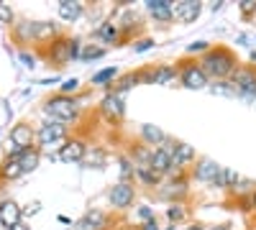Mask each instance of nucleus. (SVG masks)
Listing matches in <instances>:
<instances>
[{
	"mask_svg": "<svg viewBox=\"0 0 256 230\" xmlns=\"http://www.w3.org/2000/svg\"><path fill=\"white\" fill-rule=\"evenodd\" d=\"M200 69L208 77H216V79L233 77V74H236V69H238V59L233 56L228 49L216 46V49H208V54L200 59Z\"/></svg>",
	"mask_w": 256,
	"mask_h": 230,
	"instance_id": "obj_1",
	"label": "nucleus"
},
{
	"mask_svg": "<svg viewBox=\"0 0 256 230\" xmlns=\"http://www.w3.org/2000/svg\"><path fill=\"white\" fill-rule=\"evenodd\" d=\"M44 113L52 120L64 123V120H74L80 115V105H77L72 97H67V95H56V97H49L44 102Z\"/></svg>",
	"mask_w": 256,
	"mask_h": 230,
	"instance_id": "obj_2",
	"label": "nucleus"
},
{
	"mask_svg": "<svg viewBox=\"0 0 256 230\" xmlns=\"http://www.w3.org/2000/svg\"><path fill=\"white\" fill-rule=\"evenodd\" d=\"M59 31L56 23H52V20H24V23H16V33L18 38H34V41H41L46 36H54Z\"/></svg>",
	"mask_w": 256,
	"mask_h": 230,
	"instance_id": "obj_3",
	"label": "nucleus"
},
{
	"mask_svg": "<svg viewBox=\"0 0 256 230\" xmlns=\"http://www.w3.org/2000/svg\"><path fill=\"white\" fill-rule=\"evenodd\" d=\"M36 138L44 149H54V146H59L67 138V128H64V123H59V120H46V123L38 125Z\"/></svg>",
	"mask_w": 256,
	"mask_h": 230,
	"instance_id": "obj_4",
	"label": "nucleus"
},
{
	"mask_svg": "<svg viewBox=\"0 0 256 230\" xmlns=\"http://www.w3.org/2000/svg\"><path fill=\"white\" fill-rule=\"evenodd\" d=\"M195 179L210 187H223V166L216 164L212 159H200L195 166Z\"/></svg>",
	"mask_w": 256,
	"mask_h": 230,
	"instance_id": "obj_5",
	"label": "nucleus"
},
{
	"mask_svg": "<svg viewBox=\"0 0 256 230\" xmlns=\"http://www.w3.org/2000/svg\"><path fill=\"white\" fill-rule=\"evenodd\" d=\"M82 54V49H80V41L77 38H62V41H56V44L52 46V59L56 61L59 67H64V64H70L72 59H77Z\"/></svg>",
	"mask_w": 256,
	"mask_h": 230,
	"instance_id": "obj_6",
	"label": "nucleus"
},
{
	"mask_svg": "<svg viewBox=\"0 0 256 230\" xmlns=\"http://www.w3.org/2000/svg\"><path fill=\"white\" fill-rule=\"evenodd\" d=\"M230 85H233V92H238L241 97H256V72L236 69Z\"/></svg>",
	"mask_w": 256,
	"mask_h": 230,
	"instance_id": "obj_7",
	"label": "nucleus"
},
{
	"mask_svg": "<svg viewBox=\"0 0 256 230\" xmlns=\"http://www.w3.org/2000/svg\"><path fill=\"white\" fill-rule=\"evenodd\" d=\"M180 77H182V85L187 90H202V87H208V74L200 69V64H187L180 72Z\"/></svg>",
	"mask_w": 256,
	"mask_h": 230,
	"instance_id": "obj_8",
	"label": "nucleus"
},
{
	"mask_svg": "<svg viewBox=\"0 0 256 230\" xmlns=\"http://www.w3.org/2000/svg\"><path fill=\"white\" fill-rule=\"evenodd\" d=\"M31 141H34L31 125L20 123V125H13V128H10V146H13L10 151H26V149H34Z\"/></svg>",
	"mask_w": 256,
	"mask_h": 230,
	"instance_id": "obj_9",
	"label": "nucleus"
},
{
	"mask_svg": "<svg viewBox=\"0 0 256 230\" xmlns=\"http://www.w3.org/2000/svg\"><path fill=\"white\" fill-rule=\"evenodd\" d=\"M108 200H110L113 207H118V210H126V207L134 202V187L128 184V182H118L116 187H110Z\"/></svg>",
	"mask_w": 256,
	"mask_h": 230,
	"instance_id": "obj_10",
	"label": "nucleus"
},
{
	"mask_svg": "<svg viewBox=\"0 0 256 230\" xmlns=\"http://www.w3.org/2000/svg\"><path fill=\"white\" fill-rule=\"evenodd\" d=\"M192 161H195V149L187 146V143L174 141V146H172V172H182Z\"/></svg>",
	"mask_w": 256,
	"mask_h": 230,
	"instance_id": "obj_11",
	"label": "nucleus"
},
{
	"mask_svg": "<svg viewBox=\"0 0 256 230\" xmlns=\"http://www.w3.org/2000/svg\"><path fill=\"white\" fill-rule=\"evenodd\" d=\"M146 10H148V15H152L154 20H159V23H169V20L174 18L172 0H148Z\"/></svg>",
	"mask_w": 256,
	"mask_h": 230,
	"instance_id": "obj_12",
	"label": "nucleus"
},
{
	"mask_svg": "<svg viewBox=\"0 0 256 230\" xmlns=\"http://www.w3.org/2000/svg\"><path fill=\"white\" fill-rule=\"evenodd\" d=\"M177 79V69L169 67V64H162L152 72H144V82H152V85H162V87H169L172 82Z\"/></svg>",
	"mask_w": 256,
	"mask_h": 230,
	"instance_id": "obj_13",
	"label": "nucleus"
},
{
	"mask_svg": "<svg viewBox=\"0 0 256 230\" xmlns=\"http://www.w3.org/2000/svg\"><path fill=\"white\" fill-rule=\"evenodd\" d=\"M202 10V3H198V0H182V3L174 5V20H180V23H192Z\"/></svg>",
	"mask_w": 256,
	"mask_h": 230,
	"instance_id": "obj_14",
	"label": "nucleus"
},
{
	"mask_svg": "<svg viewBox=\"0 0 256 230\" xmlns=\"http://www.w3.org/2000/svg\"><path fill=\"white\" fill-rule=\"evenodd\" d=\"M8 156L18 161V166H20V172H24V174L34 172L36 166H38V159H41L38 149H26V151H8Z\"/></svg>",
	"mask_w": 256,
	"mask_h": 230,
	"instance_id": "obj_15",
	"label": "nucleus"
},
{
	"mask_svg": "<svg viewBox=\"0 0 256 230\" xmlns=\"http://www.w3.org/2000/svg\"><path fill=\"white\" fill-rule=\"evenodd\" d=\"M105 223H108V218H105V213L100 210H88L77 223H74V230H102Z\"/></svg>",
	"mask_w": 256,
	"mask_h": 230,
	"instance_id": "obj_16",
	"label": "nucleus"
},
{
	"mask_svg": "<svg viewBox=\"0 0 256 230\" xmlns=\"http://www.w3.org/2000/svg\"><path fill=\"white\" fill-rule=\"evenodd\" d=\"M100 108H102V113L108 115L110 120H118V118H123V113H126V108H123V95L108 92V95L102 97Z\"/></svg>",
	"mask_w": 256,
	"mask_h": 230,
	"instance_id": "obj_17",
	"label": "nucleus"
},
{
	"mask_svg": "<svg viewBox=\"0 0 256 230\" xmlns=\"http://www.w3.org/2000/svg\"><path fill=\"white\" fill-rule=\"evenodd\" d=\"M84 154H88V149H84V143L82 141H67L59 149V159L62 161H67V164H72V161H82L84 159Z\"/></svg>",
	"mask_w": 256,
	"mask_h": 230,
	"instance_id": "obj_18",
	"label": "nucleus"
},
{
	"mask_svg": "<svg viewBox=\"0 0 256 230\" xmlns=\"http://www.w3.org/2000/svg\"><path fill=\"white\" fill-rule=\"evenodd\" d=\"M141 136H144V141L152 146V149H154V146L159 149V146L166 141V133H164L162 128H156V125H152V123H144V125H141Z\"/></svg>",
	"mask_w": 256,
	"mask_h": 230,
	"instance_id": "obj_19",
	"label": "nucleus"
},
{
	"mask_svg": "<svg viewBox=\"0 0 256 230\" xmlns=\"http://www.w3.org/2000/svg\"><path fill=\"white\" fill-rule=\"evenodd\" d=\"M84 13V5L82 3H77V0H62L59 3V18H64V20H77L80 15Z\"/></svg>",
	"mask_w": 256,
	"mask_h": 230,
	"instance_id": "obj_20",
	"label": "nucleus"
},
{
	"mask_svg": "<svg viewBox=\"0 0 256 230\" xmlns=\"http://www.w3.org/2000/svg\"><path fill=\"white\" fill-rule=\"evenodd\" d=\"M138 82H144V72H136V74H126V77H120L116 85H110L113 87V92L116 95H123L126 90H131V87H136Z\"/></svg>",
	"mask_w": 256,
	"mask_h": 230,
	"instance_id": "obj_21",
	"label": "nucleus"
},
{
	"mask_svg": "<svg viewBox=\"0 0 256 230\" xmlns=\"http://www.w3.org/2000/svg\"><path fill=\"white\" fill-rule=\"evenodd\" d=\"M20 215H24V213L18 210L16 202H6V205H3V213H0V220H3L6 228H13V225L20 223Z\"/></svg>",
	"mask_w": 256,
	"mask_h": 230,
	"instance_id": "obj_22",
	"label": "nucleus"
},
{
	"mask_svg": "<svg viewBox=\"0 0 256 230\" xmlns=\"http://www.w3.org/2000/svg\"><path fill=\"white\" fill-rule=\"evenodd\" d=\"M98 36L105 41V44H118V38H120L118 23H113V20H108V23H102V26L98 28Z\"/></svg>",
	"mask_w": 256,
	"mask_h": 230,
	"instance_id": "obj_23",
	"label": "nucleus"
},
{
	"mask_svg": "<svg viewBox=\"0 0 256 230\" xmlns=\"http://www.w3.org/2000/svg\"><path fill=\"white\" fill-rule=\"evenodd\" d=\"M0 177H3V179H18V177H24V172H20V166H18V161H16V159L6 156L3 169H0Z\"/></svg>",
	"mask_w": 256,
	"mask_h": 230,
	"instance_id": "obj_24",
	"label": "nucleus"
},
{
	"mask_svg": "<svg viewBox=\"0 0 256 230\" xmlns=\"http://www.w3.org/2000/svg\"><path fill=\"white\" fill-rule=\"evenodd\" d=\"M105 151L102 149H92V151H88L84 154V159H82V164H88V166H95V169H102L105 166Z\"/></svg>",
	"mask_w": 256,
	"mask_h": 230,
	"instance_id": "obj_25",
	"label": "nucleus"
},
{
	"mask_svg": "<svg viewBox=\"0 0 256 230\" xmlns=\"http://www.w3.org/2000/svg\"><path fill=\"white\" fill-rule=\"evenodd\" d=\"M136 177H138L144 184L154 187V184H159V177H162V174H156L152 166H136Z\"/></svg>",
	"mask_w": 256,
	"mask_h": 230,
	"instance_id": "obj_26",
	"label": "nucleus"
},
{
	"mask_svg": "<svg viewBox=\"0 0 256 230\" xmlns=\"http://www.w3.org/2000/svg\"><path fill=\"white\" fill-rule=\"evenodd\" d=\"M118 77V69L116 67H108V69H100L92 74V85H105V82H110L113 85V79Z\"/></svg>",
	"mask_w": 256,
	"mask_h": 230,
	"instance_id": "obj_27",
	"label": "nucleus"
},
{
	"mask_svg": "<svg viewBox=\"0 0 256 230\" xmlns=\"http://www.w3.org/2000/svg\"><path fill=\"white\" fill-rule=\"evenodd\" d=\"M166 187H169V190H162L164 197H182V195L187 192V187H184V179H182V177H180L177 182H169Z\"/></svg>",
	"mask_w": 256,
	"mask_h": 230,
	"instance_id": "obj_28",
	"label": "nucleus"
},
{
	"mask_svg": "<svg viewBox=\"0 0 256 230\" xmlns=\"http://www.w3.org/2000/svg\"><path fill=\"white\" fill-rule=\"evenodd\" d=\"M100 56H105V49H102V46H84V49H82V54H80V59H84V61H90V59H100Z\"/></svg>",
	"mask_w": 256,
	"mask_h": 230,
	"instance_id": "obj_29",
	"label": "nucleus"
},
{
	"mask_svg": "<svg viewBox=\"0 0 256 230\" xmlns=\"http://www.w3.org/2000/svg\"><path fill=\"white\" fill-rule=\"evenodd\" d=\"M166 218L172 220V223L182 220V218H184V210H182V205H172V207H169V210H166Z\"/></svg>",
	"mask_w": 256,
	"mask_h": 230,
	"instance_id": "obj_30",
	"label": "nucleus"
},
{
	"mask_svg": "<svg viewBox=\"0 0 256 230\" xmlns=\"http://www.w3.org/2000/svg\"><path fill=\"white\" fill-rule=\"evenodd\" d=\"M120 166H123V169H120L123 179H128V177L136 174V166H131V161H128V159H120Z\"/></svg>",
	"mask_w": 256,
	"mask_h": 230,
	"instance_id": "obj_31",
	"label": "nucleus"
},
{
	"mask_svg": "<svg viewBox=\"0 0 256 230\" xmlns=\"http://www.w3.org/2000/svg\"><path fill=\"white\" fill-rule=\"evenodd\" d=\"M148 49H154V38H141L138 44L134 46V51H136V54H141V51H148Z\"/></svg>",
	"mask_w": 256,
	"mask_h": 230,
	"instance_id": "obj_32",
	"label": "nucleus"
},
{
	"mask_svg": "<svg viewBox=\"0 0 256 230\" xmlns=\"http://www.w3.org/2000/svg\"><path fill=\"white\" fill-rule=\"evenodd\" d=\"M18 59L24 61V67H28V69H34V67H36V56H34V54H28V51H20V54H18Z\"/></svg>",
	"mask_w": 256,
	"mask_h": 230,
	"instance_id": "obj_33",
	"label": "nucleus"
},
{
	"mask_svg": "<svg viewBox=\"0 0 256 230\" xmlns=\"http://www.w3.org/2000/svg\"><path fill=\"white\" fill-rule=\"evenodd\" d=\"M241 13H244V15L256 13V3H254V0H244V3H241Z\"/></svg>",
	"mask_w": 256,
	"mask_h": 230,
	"instance_id": "obj_34",
	"label": "nucleus"
},
{
	"mask_svg": "<svg viewBox=\"0 0 256 230\" xmlns=\"http://www.w3.org/2000/svg\"><path fill=\"white\" fill-rule=\"evenodd\" d=\"M77 85H80V82L72 77V79H64V85H62V92H74L77 90Z\"/></svg>",
	"mask_w": 256,
	"mask_h": 230,
	"instance_id": "obj_35",
	"label": "nucleus"
},
{
	"mask_svg": "<svg viewBox=\"0 0 256 230\" xmlns=\"http://www.w3.org/2000/svg\"><path fill=\"white\" fill-rule=\"evenodd\" d=\"M138 218H144L146 223H148V220H154V210H152V207H146V205H144V207H138Z\"/></svg>",
	"mask_w": 256,
	"mask_h": 230,
	"instance_id": "obj_36",
	"label": "nucleus"
},
{
	"mask_svg": "<svg viewBox=\"0 0 256 230\" xmlns=\"http://www.w3.org/2000/svg\"><path fill=\"white\" fill-rule=\"evenodd\" d=\"M208 49V41H195V44H190L187 46V51L190 54H195V51H205Z\"/></svg>",
	"mask_w": 256,
	"mask_h": 230,
	"instance_id": "obj_37",
	"label": "nucleus"
},
{
	"mask_svg": "<svg viewBox=\"0 0 256 230\" xmlns=\"http://www.w3.org/2000/svg\"><path fill=\"white\" fill-rule=\"evenodd\" d=\"M0 20H13V10L3 3H0Z\"/></svg>",
	"mask_w": 256,
	"mask_h": 230,
	"instance_id": "obj_38",
	"label": "nucleus"
},
{
	"mask_svg": "<svg viewBox=\"0 0 256 230\" xmlns=\"http://www.w3.org/2000/svg\"><path fill=\"white\" fill-rule=\"evenodd\" d=\"M144 230H156V220H148V223L144 225Z\"/></svg>",
	"mask_w": 256,
	"mask_h": 230,
	"instance_id": "obj_39",
	"label": "nucleus"
},
{
	"mask_svg": "<svg viewBox=\"0 0 256 230\" xmlns=\"http://www.w3.org/2000/svg\"><path fill=\"white\" fill-rule=\"evenodd\" d=\"M8 230H26V225H20V223H18V225H13V228H8Z\"/></svg>",
	"mask_w": 256,
	"mask_h": 230,
	"instance_id": "obj_40",
	"label": "nucleus"
},
{
	"mask_svg": "<svg viewBox=\"0 0 256 230\" xmlns=\"http://www.w3.org/2000/svg\"><path fill=\"white\" fill-rule=\"evenodd\" d=\"M187 230H205V228H202V225H190Z\"/></svg>",
	"mask_w": 256,
	"mask_h": 230,
	"instance_id": "obj_41",
	"label": "nucleus"
},
{
	"mask_svg": "<svg viewBox=\"0 0 256 230\" xmlns=\"http://www.w3.org/2000/svg\"><path fill=\"white\" fill-rule=\"evenodd\" d=\"M212 230H228V225H218V228H212Z\"/></svg>",
	"mask_w": 256,
	"mask_h": 230,
	"instance_id": "obj_42",
	"label": "nucleus"
},
{
	"mask_svg": "<svg viewBox=\"0 0 256 230\" xmlns=\"http://www.w3.org/2000/svg\"><path fill=\"white\" fill-rule=\"evenodd\" d=\"M251 59H254V61H256V51H251Z\"/></svg>",
	"mask_w": 256,
	"mask_h": 230,
	"instance_id": "obj_43",
	"label": "nucleus"
},
{
	"mask_svg": "<svg viewBox=\"0 0 256 230\" xmlns=\"http://www.w3.org/2000/svg\"><path fill=\"white\" fill-rule=\"evenodd\" d=\"M251 230H256V228H251Z\"/></svg>",
	"mask_w": 256,
	"mask_h": 230,
	"instance_id": "obj_44",
	"label": "nucleus"
}]
</instances>
